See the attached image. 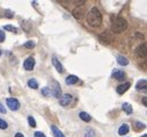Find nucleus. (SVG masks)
<instances>
[{"instance_id": "obj_22", "label": "nucleus", "mask_w": 147, "mask_h": 137, "mask_svg": "<svg viewBox=\"0 0 147 137\" xmlns=\"http://www.w3.org/2000/svg\"><path fill=\"white\" fill-rule=\"evenodd\" d=\"M42 94H43L44 96H50V95H52L51 88H50V87H44V88H42Z\"/></svg>"}, {"instance_id": "obj_21", "label": "nucleus", "mask_w": 147, "mask_h": 137, "mask_svg": "<svg viewBox=\"0 0 147 137\" xmlns=\"http://www.w3.org/2000/svg\"><path fill=\"white\" fill-rule=\"evenodd\" d=\"M145 127H146V125H145L142 122H139V121L134 122V130H136V131H140V130L145 129Z\"/></svg>"}, {"instance_id": "obj_29", "label": "nucleus", "mask_w": 147, "mask_h": 137, "mask_svg": "<svg viewBox=\"0 0 147 137\" xmlns=\"http://www.w3.org/2000/svg\"><path fill=\"white\" fill-rule=\"evenodd\" d=\"M34 137H47L43 132H41V131H36L35 134H34Z\"/></svg>"}, {"instance_id": "obj_26", "label": "nucleus", "mask_w": 147, "mask_h": 137, "mask_svg": "<svg viewBox=\"0 0 147 137\" xmlns=\"http://www.w3.org/2000/svg\"><path fill=\"white\" fill-rule=\"evenodd\" d=\"M28 122H29V125L31 128H35L36 127V121H35V119L32 116H28Z\"/></svg>"}, {"instance_id": "obj_1", "label": "nucleus", "mask_w": 147, "mask_h": 137, "mask_svg": "<svg viewBox=\"0 0 147 137\" xmlns=\"http://www.w3.org/2000/svg\"><path fill=\"white\" fill-rule=\"evenodd\" d=\"M87 23L90 27H100L102 23V14L97 7H92L90 11L87 13Z\"/></svg>"}, {"instance_id": "obj_3", "label": "nucleus", "mask_w": 147, "mask_h": 137, "mask_svg": "<svg viewBox=\"0 0 147 137\" xmlns=\"http://www.w3.org/2000/svg\"><path fill=\"white\" fill-rule=\"evenodd\" d=\"M98 40L102 44H110L113 41H114V36H113V33L110 31H103L102 34L98 35Z\"/></svg>"}, {"instance_id": "obj_14", "label": "nucleus", "mask_w": 147, "mask_h": 137, "mask_svg": "<svg viewBox=\"0 0 147 137\" xmlns=\"http://www.w3.org/2000/svg\"><path fill=\"white\" fill-rule=\"evenodd\" d=\"M146 85H147V80L146 79H140L137 85H136V90L137 91H144L146 92Z\"/></svg>"}, {"instance_id": "obj_5", "label": "nucleus", "mask_w": 147, "mask_h": 137, "mask_svg": "<svg viewBox=\"0 0 147 137\" xmlns=\"http://www.w3.org/2000/svg\"><path fill=\"white\" fill-rule=\"evenodd\" d=\"M6 105L11 111H19L20 108V102L15 98H8L6 100Z\"/></svg>"}, {"instance_id": "obj_28", "label": "nucleus", "mask_w": 147, "mask_h": 137, "mask_svg": "<svg viewBox=\"0 0 147 137\" xmlns=\"http://www.w3.org/2000/svg\"><path fill=\"white\" fill-rule=\"evenodd\" d=\"M4 13H5V14H4V16H6V18H8V19H12V18L14 16L13 12H11V11H5Z\"/></svg>"}, {"instance_id": "obj_10", "label": "nucleus", "mask_w": 147, "mask_h": 137, "mask_svg": "<svg viewBox=\"0 0 147 137\" xmlns=\"http://www.w3.org/2000/svg\"><path fill=\"white\" fill-rule=\"evenodd\" d=\"M111 76H113V78H115L116 80H119V81H123V80L126 78L125 72L122 71V70H114Z\"/></svg>"}, {"instance_id": "obj_24", "label": "nucleus", "mask_w": 147, "mask_h": 137, "mask_svg": "<svg viewBox=\"0 0 147 137\" xmlns=\"http://www.w3.org/2000/svg\"><path fill=\"white\" fill-rule=\"evenodd\" d=\"M95 131L93 129H87L85 132V137H95Z\"/></svg>"}, {"instance_id": "obj_13", "label": "nucleus", "mask_w": 147, "mask_h": 137, "mask_svg": "<svg viewBox=\"0 0 147 137\" xmlns=\"http://www.w3.org/2000/svg\"><path fill=\"white\" fill-rule=\"evenodd\" d=\"M78 81H79V78H78L77 76H73V75L68 76V77L65 79V83H66V85H68V86L74 85V84H77Z\"/></svg>"}, {"instance_id": "obj_18", "label": "nucleus", "mask_w": 147, "mask_h": 137, "mask_svg": "<svg viewBox=\"0 0 147 137\" xmlns=\"http://www.w3.org/2000/svg\"><path fill=\"white\" fill-rule=\"evenodd\" d=\"M51 130H52V134H53L55 137H65L64 134H63L56 125H51Z\"/></svg>"}, {"instance_id": "obj_11", "label": "nucleus", "mask_w": 147, "mask_h": 137, "mask_svg": "<svg viewBox=\"0 0 147 137\" xmlns=\"http://www.w3.org/2000/svg\"><path fill=\"white\" fill-rule=\"evenodd\" d=\"M52 64L53 66L56 67V70L59 72V73H63L64 72V66L61 65V63L58 60V58L56 56H52Z\"/></svg>"}, {"instance_id": "obj_17", "label": "nucleus", "mask_w": 147, "mask_h": 137, "mask_svg": "<svg viewBox=\"0 0 147 137\" xmlns=\"http://www.w3.org/2000/svg\"><path fill=\"white\" fill-rule=\"evenodd\" d=\"M117 63L119 64V65H122V66H126L127 64H129V59L126 58V57H124V56H117Z\"/></svg>"}, {"instance_id": "obj_35", "label": "nucleus", "mask_w": 147, "mask_h": 137, "mask_svg": "<svg viewBox=\"0 0 147 137\" xmlns=\"http://www.w3.org/2000/svg\"><path fill=\"white\" fill-rule=\"evenodd\" d=\"M1 54H3V51H1V49H0V56H1Z\"/></svg>"}, {"instance_id": "obj_15", "label": "nucleus", "mask_w": 147, "mask_h": 137, "mask_svg": "<svg viewBox=\"0 0 147 137\" xmlns=\"http://www.w3.org/2000/svg\"><path fill=\"white\" fill-rule=\"evenodd\" d=\"M122 109H123V112L126 113L127 115H131V114L133 113V108H132V106L129 104V102H124V104L122 105Z\"/></svg>"}, {"instance_id": "obj_6", "label": "nucleus", "mask_w": 147, "mask_h": 137, "mask_svg": "<svg viewBox=\"0 0 147 137\" xmlns=\"http://www.w3.org/2000/svg\"><path fill=\"white\" fill-rule=\"evenodd\" d=\"M72 100H73V96L71 95V94H68V93H66V94H63L60 98H59V105H61V106H68L71 102H72Z\"/></svg>"}, {"instance_id": "obj_31", "label": "nucleus", "mask_w": 147, "mask_h": 137, "mask_svg": "<svg viewBox=\"0 0 147 137\" xmlns=\"http://www.w3.org/2000/svg\"><path fill=\"white\" fill-rule=\"evenodd\" d=\"M6 108L3 106V104H1V102H0V113H1V114H6Z\"/></svg>"}, {"instance_id": "obj_19", "label": "nucleus", "mask_w": 147, "mask_h": 137, "mask_svg": "<svg viewBox=\"0 0 147 137\" xmlns=\"http://www.w3.org/2000/svg\"><path fill=\"white\" fill-rule=\"evenodd\" d=\"M28 86H29L30 88L37 90V88H38V83H37V80H36V79L31 78V79H29V80H28Z\"/></svg>"}, {"instance_id": "obj_4", "label": "nucleus", "mask_w": 147, "mask_h": 137, "mask_svg": "<svg viewBox=\"0 0 147 137\" xmlns=\"http://www.w3.org/2000/svg\"><path fill=\"white\" fill-rule=\"evenodd\" d=\"M134 55L138 59H146V43L139 44L134 50Z\"/></svg>"}, {"instance_id": "obj_7", "label": "nucleus", "mask_w": 147, "mask_h": 137, "mask_svg": "<svg viewBox=\"0 0 147 137\" xmlns=\"http://www.w3.org/2000/svg\"><path fill=\"white\" fill-rule=\"evenodd\" d=\"M35 64H36V62H35L34 57H28L23 63V67H24V70H27V71H31V70H34Z\"/></svg>"}, {"instance_id": "obj_33", "label": "nucleus", "mask_w": 147, "mask_h": 137, "mask_svg": "<svg viewBox=\"0 0 147 137\" xmlns=\"http://www.w3.org/2000/svg\"><path fill=\"white\" fill-rule=\"evenodd\" d=\"M15 137H24V136H23V134H21V132H16V134H15Z\"/></svg>"}, {"instance_id": "obj_8", "label": "nucleus", "mask_w": 147, "mask_h": 137, "mask_svg": "<svg viewBox=\"0 0 147 137\" xmlns=\"http://www.w3.org/2000/svg\"><path fill=\"white\" fill-rule=\"evenodd\" d=\"M52 85L53 87H50L51 88V92H52V95L55 98H60L61 96V88H60V85L57 83V81H52Z\"/></svg>"}, {"instance_id": "obj_16", "label": "nucleus", "mask_w": 147, "mask_h": 137, "mask_svg": "<svg viewBox=\"0 0 147 137\" xmlns=\"http://www.w3.org/2000/svg\"><path fill=\"white\" fill-rule=\"evenodd\" d=\"M129 130H130V127H129V124L124 123V124H122V125H121V128L118 129V135H121V136H124V135H126V134L129 132Z\"/></svg>"}, {"instance_id": "obj_20", "label": "nucleus", "mask_w": 147, "mask_h": 137, "mask_svg": "<svg viewBox=\"0 0 147 137\" xmlns=\"http://www.w3.org/2000/svg\"><path fill=\"white\" fill-rule=\"evenodd\" d=\"M79 116H80V119H81L82 121H85V122L92 121V116H90L88 113H86V112H81V113L79 114Z\"/></svg>"}, {"instance_id": "obj_23", "label": "nucleus", "mask_w": 147, "mask_h": 137, "mask_svg": "<svg viewBox=\"0 0 147 137\" xmlns=\"http://www.w3.org/2000/svg\"><path fill=\"white\" fill-rule=\"evenodd\" d=\"M35 45H36V43L34 41H27L24 43V48H27V49H32V48H35Z\"/></svg>"}, {"instance_id": "obj_27", "label": "nucleus", "mask_w": 147, "mask_h": 137, "mask_svg": "<svg viewBox=\"0 0 147 137\" xmlns=\"http://www.w3.org/2000/svg\"><path fill=\"white\" fill-rule=\"evenodd\" d=\"M7 128H8V123H7L6 121H4V120L0 119V129H4V130H6Z\"/></svg>"}, {"instance_id": "obj_9", "label": "nucleus", "mask_w": 147, "mask_h": 137, "mask_svg": "<svg viewBox=\"0 0 147 137\" xmlns=\"http://www.w3.org/2000/svg\"><path fill=\"white\" fill-rule=\"evenodd\" d=\"M85 14H86V11H85L84 6H79V5H78V7H77L74 11H73V15H74V18L78 19V20L82 19V18L85 16Z\"/></svg>"}, {"instance_id": "obj_12", "label": "nucleus", "mask_w": 147, "mask_h": 137, "mask_svg": "<svg viewBox=\"0 0 147 137\" xmlns=\"http://www.w3.org/2000/svg\"><path fill=\"white\" fill-rule=\"evenodd\" d=\"M130 87H131V84H130V83H124V84H122V85H118L117 88H116V91H117L118 94H124Z\"/></svg>"}, {"instance_id": "obj_2", "label": "nucleus", "mask_w": 147, "mask_h": 137, "mask_svg": "<svg viewBox=\"0 0 147 137\" xmlns=\"http://www.w3.org/2000/svg\"><path fill=\"white\" fill-rule=\"evenodd\" d=\"M127 28V22L124 18H117L113 24H111V31L113 33H122Z\"/></svg>"}, {"instance_id": "obj_25", "label": "nucleus", "mask_w": 147, "mask_h": 137, "mask_svg": "<svg viewBox=\"0 0 147 137\" xmlns=\"http://www.w3.org/2000/svg\"><path fill=\"white\" fill-rule=\"evenodd\" d=\"M4 29L5 30H9V31H12V33H18L19 30H18V28H15V27H13V26H9V24H7V26H5L4 27Z\"/></svg>"}, {"instance_id": "obj_32", "label": "nucleus", "mask_w": 147, "mask_h": 137, "mask_svg": "<svg viewBox=\"0 0 147 137\" xmlns=\"http://www.w3.org/2000/svg\"><path fill=\"white\" fill-rule=\"evenodd\" d=\"M142 104H144V106H146V105H147V99H146V96H144V98H142Z\"/></svg>"}, {"instance_id": "obj_30", "label": "nucleus", "mask_w": 147, "mask_h": 137, "mask_svg": "<svg viewBox=\"0 0 147 137\" xmlns=\"http://www.w3.org/2000/svg\"><path fill=\"white\" fill-rule=\"evenodd\" d=\"M5 33L3 31V30H0V42H4L5 41Z\"/></svg>"}, {"instance_id": "obj_34", "label": "nucleus", "mask_w": 147, "mask_h": 137, "mask_svg": "<svg viewBox=\"0 0 147 137\" xmlns=\"http://www.w3.org/2000/svg\"><path fill=\"white\" fill-rule=\"evenodd\" d=\"M141 137H147V135H146V134H145V135H142V136H141Z\"/></svg>"}]
</instances>
